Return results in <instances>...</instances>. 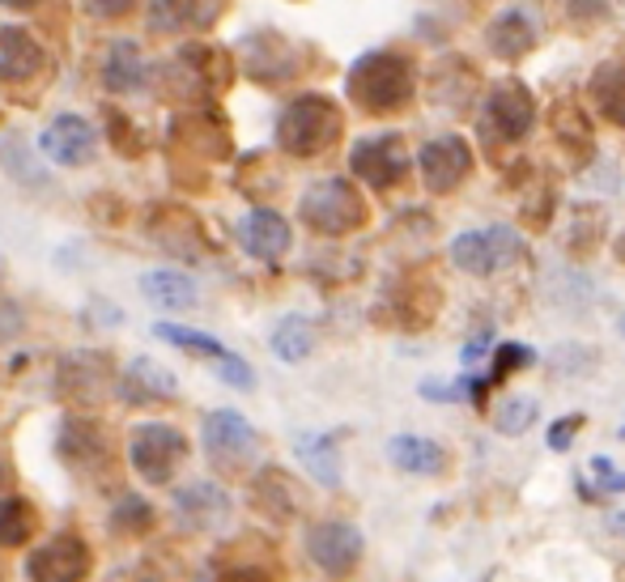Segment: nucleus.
I'll use <instances>...</instances> for the list:
<instances>
[{"mask_svg": "<svg viewBox=\"0 0 625 582\" xmlns=\"http://www.w3.org/2000/svg\"><path fill=\"white\" fill-rule=\"evenodd\" d=\"M527 361H532V349H527V345H502L494 357V379L511 374V370H524Z\"/></svg>", "mask_w": 625, "mask_h": 582, "instance_id": "25", "label": "nucleus"}, {"mask_svg": "<svg viewBox=\"0 0 625 582\" xmlns=\"http://www.w3.org/2000/svg\"><path fill=\"white\" fill-rule=\"evenodd\" d=\"M217 18L213 0H154V31H204Z\"/></svg>", "mask_w": 625, "mask_h": 582, "instance_id": "18", "label": "nucleus"}, {"mask_svg": "<svg viewBox=\"0 0 625 582\" xmlns=\"http://www.w3.org/2000/svg\"><path fill=\"white\" fill-rule=\"evenodd\" d=\"M0 4H9V9H26V4H34V0H0Z\"/></svg>", "mask_w": 625, "mask_h": 582, "instance_id": "30", "label": "nucleus"}, {"mask_svg": "<svg viewBox=\"0 0 625 582\" xmlns=\"http://www.w3.org/2000/svg\"><path fill=\"white\" fill-rule=\"evenodd\" d=\"M238 238H243V251L256 259H281L290 251V226H286V217L272 213V209L247 213V222L238 226Z\"/></svg>", "mask_w": 625, "mask_h": 582, "instance_id": "12", "label": "nucleus"}, {"mask_svg": "<svg viewBox=\"0 0 625 582\" xmlns=\"http://www.w3.org/2000/svg\"><path fill=\"white\" fill-rule=\"evenodd\" d=\"M332 132H336V115H332L328 102L324 98H302L281 115L277 136H281V145L290 154H315L320 145H328Z\"/></svg>", "mask_w": 625, "mask_h": 582, "instance_id": "9", "label": "nucleus"}, {"mask_svg": "<svg viewBox=\"0 0 625 582\" xmlns=\"http://www.w3.org/2000/svg\"><path fill=\"white\" fill-rule=\"evenodd\" d=\"M200 451H204V463L226 477V481H247L260 472L264 459V438L260 429L243 413L234 408H213L200 421Z\"/></svg>", "mask_w": 625, "mask_h": 582, "instance_id": "2", "label": "nucleus"}, {"mask_svg": "<svg viewBox=\"0 0 625 582\" xmlns=\"http://www.w3.org/2000/svg\"><path fill=\"white\" fill-rule=\"evenodd\" d=\"M354 170L370 179V183H388L404 170V149H400V136H375L362 141L354 149Z\"/></svg>", "mask_w": 625, "mask_h": 582, "instance_id": "15", "label": "nucleus"}, {"mask_svg": "<svg viewBox=\"0 0 625 582\" xmlns=\"http://www.w3.org/2000/svg\"><path fill=\"white\" fill-rule=\"evenodd\" d=\"M94 545L77 531V527H65V531H52L43 536L38 545L26 557V579L31 582H90L94 574Z\"/></svg>", "mask_w": 625, "mask_h": 582, "instance_id": "4", "label": "nucleus"}, {"mask_svg": "<svg viewBox=\"0 0 625 582\" xmlns=\"http://www.w3.org/2000/svg\"><path fill=\"white\" fill-rule=\"evenodd\" d=\"M43 68V47L26 31L4 26L0 31V81H26Z\"/></svg>", "mask_w": 625, "mask_h": 582, "instance_id": "14", "label": "nucleus"}, {"mask_svg": "<svg viewBox=\"0 0 625 582\" xmlns=\"http://www.w3.org/2000/svg\"><path fill=\"white\" fill-rule=\"evenodd\" d=\"M56 388L72 408H94L115 391V370L102 354H72L56 374Z\"/></svg>", "mask_w": 625, "mask_h": 582, "instance_id": "7", "label": "nucleus"}, {"mask_svg": "<svg viewBox=\"0 0 625 582\" xmlns=\"http://www.w3.org/2000/svg\"><path fill=\"white\" fill-rule=\"evenodd\" d=\"M22 332H26V311H22L13 298H4V293H0V349H4V345H13Z\"/></svg>", "mask_w": 625, "mask_h": 582, "instance_id": "24", "label": "nucleus"}, {"mask_svg": "<svg viewBox=\"0 0 625 582\" xmlns=\"http://www.w3.org/2000/svg\"><path fill=\"white\" fill-rule=\"evenodd\" d=\"M315 349V327L311 320H302V315H286L277 332H272V354L281 357V361H302V357H311Z\"/></svg>", "mask_w": 625, "mask_h": 582, "instance_id": "20", "label": "nucleus"}, {"mask_svg": "<svg viewBox=\"0 0 625 582\" xmlns=\"http://www.w3.org/2000/svg\"><path fill=\"white\" fill-rule=\"evenodd\" d=\"M38 149L56 166H86L94 158V128L81 115H60V120H52L43 128Z\"/></svg>", "mask_w": 625, "mask_h": 582, "instance_id": "10", "label": "nucleus"}, {"mask_svg": "<svg viewBox=\"0 0 625 582\" xmlns=\"http://www.w3.org/2000/svg\"><path fill=\"white\" fill-rule=\"evenodd\" d=\"M175 515L188 531H222L231 518V493L222 481H188L175 489Z\"/></svg>", "mask_w": 625, "mask_h": 582, "instance_id": "8", "label": "nucleus"}, {"mask_svg": "<svg viewBox=\"0 0 625 582\" xmlns=\"http://www.w3.org/2000/svg\"><path fill=\"white\" fill-rule=\"evenodd\" d=\"M132 0H90V9H99V13H107V18H115V13H124Z\"/></svg>", "mask_w": 625, "mask_h": 582, "instance_id": "29", "label": "nucleus"}, {"mask_svg": "<svg viewBox=\"0 0 625 582\" xmlns=\"http://www.w3.org/2000/svg\"><path fill=\"white\" fill-rule=\"evenodd\" d=\"M145 56H141V47L132 43V38H120L115 47H111V56H107V68H102V81H107V90H115V94H136L141 86H145Z\"/></svg>", "mask_w": 625, "mask_h": 582, "instance_id": "17", "label": "nucleus"}, {"mask_svg": "<svg viewBox=\"0 0 625 582\" xmlns=\"http://www.w3.org/2000/svg\"><path fill=\"white\" fill-rule=\"evenodd\" d=\"M158 527V511L141 497V493H124L115 506H111V531L120 536V540H141V536H149Z\"/></svg>", "mask_w": 625, "mask_h": 582, "instance_id": "19", "label": "nucleus"}, {"mask_svg": "<svg viewBox=\"0 0 625 582\" xmlns=\"http://www.w3.org/2000/svg\"><path fill=\"white\" fill-rule=\"evenodd\" d=\"M217 582H272V579L264 574L260 566H226V570L217 574Z\"/></svg>", "mask_w": 625, "mask_h": 582, "instance_id": "28", "label": "nucleus"}, {"mask_svg": "<svg viewBox=\"0 0 625 582\" xmlns=\"http://www.w3.org/2000/svg\"><path fill=\"white\" fill-rule=\"evenodd\" d=\"M298 455L306 459V468L324 481L328 489H336L341 485V472H336V455H332V438H302V447H298Z\"/></svg>", "mask_w": 625, "mask_h": 582, "instance_id": "22", "label": "nucleus"}, {"mask_svg": "<svg viewBox=\"0 0 625 582\" xmlns=\"http://www.w3.org/2000/svg\"><path fill=\"white\" fill-rule=\"evenodd\" d=\"M362 552H366L362 531L354 523H345V518H320V523L306 527V557L328 579H349L358 570Z\"/></svg>", "mask_w": 625, "mask_h": 582, "instance_id": "5", "label": "nucleus"}, {"mask_svg": "<svg viewBox=\"0 0 625 582\" xmlns=\"http://www.w3.org/2000/svg\"><path fill=\"white\" fill-rule=\"evenodd\" d=\"M141 293L163 311H188L197 302V281L188 272H175V268H154L141 277Z\"/></svg>", "mask_w": 625, "mask_h": 582, "instance_id": "16", "label": "nucleus"}, {"mask_svg": "<svg viewBox=\"0 0 625 582\" xmlns=\"http://www.w3.org/2000/svg\"><path fill=\"white\" fill-rule=\"evenodd\" d=\"M515 256H520V234L511 226L468 230L451 243V259L472 277H490L498 268H506Z\"/></svg>", "mask_w": 625, "mask_h": 582, "instance_id": "6", "label": "nucleus"}, {"mask_svg": "<svg viewBox=\"0 0 625 582\" xmlns=\"http://www.w3.org/2000/svg\"><path fill=\"white\" fill-rule=\"evenodd\" d=\"M124 459L141 485L170 489L192 459V438L170 421H141L124 438Z\"/></svg>", "mask_w": 625, "mask_h": 582, "instance_id": "1", "label": "nucleus"}, {"mask_svg": "<svg viewBox=\"0 0 625 582\" xmlns=\"http://www.w3.org/2000/svg\"><path fill=\"white\" fill-rule=\"evenodd\" d=\"M0 497H4V463H0Z\"/></svg>", "mask_w": 625, "mask_h": 582, "instance_id": "32", "label": "nucleus"}, {"mask_svg": "<svg viewBox=\"0 0 625 582\" xmlns=\"http://www.w3.org/2000/svg\"><path fill=\"white\" fill-rule=\"evenodd\" d=\"M622 332H625V324H622Z\"/></svg>", "mask_w": 625, "mask_h": 582, "instance_id": "33", "label": "nucleus"}, {"mask_svg": "<svg viewBox=\"0 0 625 582\" xmlns=\"http://www.w3.org/2000/svg\"><path fill=\"white\" fill-rule=\"evenodd\" d=\"M56 455L65 459L68 472L77 481H86V485H107V481H115L129 468L124 447H115L107 425L99 417H90V413H72L65 421V429L56 438Z\"/></svg>", "mask_w": 625, "mask_h": 582, "instance_id": "3", "label": "nucleus"}, {"mask_svg": "<svg viewBox=\"0 0 625 582\" xmlns=\"http://www.w3.org/2000/svg\"><path fill=\"white\" fill-rule=\"evenodd\" d=\"M579 425H583L579 417L554 421V429H549V451H566V447L574 443V429H579Z\"/></svg>", "mask_w": 625, "mask_h": 582, "instance_id": "27", "label": "nucleus"}, {"mask_svg": "<svg viewBox=\"0 0 625 582\" xmlns=\"http://www.w3.org/2000/svg\"><path fill=\"white\" fill-rule=\"evenodd\" d=\"M592 477L600 481V489H604V493H622V489H625V472H617V468H613L604 455H595V459H592Z\"/></svg>", "mask_w": 625, "mask_h": 582, "instance_id": "26", "label": "nucleus"}, {"mask_svg": "<svg viewBox=\"0 0 625 582\" xmlns=\"http://www.w3.org/2000/svg\"><path fill=\"white\" fill-rule=\"evenodd\" d=\"M388 455L400 472H413V477H438L447 468V451L434 443V438H417V434H400L388 443Z\"/></svg>", "mask_w": 625, "mask_h": 582, "instance_id": "13", "label": "nucleus"}, {"mask_svg": "<svg viewBox=\"0 0 625 582\" xmlns=\"http://www.w3.org/2000/svg\"><path fill=\"white\" fill-rule=\"evenodd\" d=\"M536 421V400L532 395H511L502 408H498V417H494V425H498V434H524L527 425Z\"/></svg>", "mask_w": 625, "mask_h": 582, "instance_id": "23", "label": "nucleus"}, {"mask_svg": "<svg viewBox=\"0 0 625 582\" xmlns=\"http://www.w3.org/2000/svg\"><path fill=\"white\" fill-rule=\"evenodd\" d=\"M43 540V511L26 493H4L0 497V552L34 549Z\"/></svg>", "mask_w": 625, "mask_h": 582, "instance_id": "11", "label": "nucleus"}, {"mask_svg": "<svg viewBox=\"0 0 625 582\" xmlns=\"http://www.w3.org/2000/svg\"><path fill=\"white\" fill-rule=\"evenodd\" d=\"M163 340H170V345H179V349H188V354H204V357H213L217 366L226 361V357H234V354H226L213 336H204V332H192V327H175V324H158L154 327Z\"/></svg>", "mask_w": 625, "mask_h": 582, "instance_id": "21", "label": "nucleus"}, {"mask_svg": "<svg viewBox=\"0 0 625 582\" xmlns=\"http://www.w3.org/2000/svg\"><path fill=\"white\" fill-rule=\"evenodd\" d=\"M0 582H9V570H4V552H0Z\"/></svg>", "mask_w": 625, "mask_h": 582, "instance_id": "31", "label": "nucleus"}]
</instances>
